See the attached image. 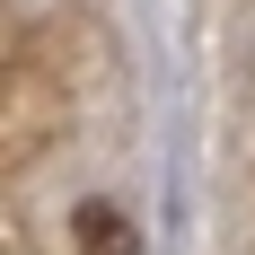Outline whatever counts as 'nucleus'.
I'll list each match as a JSON object with an SVG mask.
<instances>
[{
    "mask_svg": "<svg viewBox=\"0 0 255 255\" xmlns=\"http://www.w3.org/2000/svg\"><path fill=\"white\" fill-rule=\"evenodd\" d=\"M71 247H79V255H141V220H132L124 203L88 194V203L71 211Z\"/></svg>",
    "mask_w": 255,
    "mask_h": 255,
    "instance_id": "1",
    "label": "nucleus"
}]
</instances>
